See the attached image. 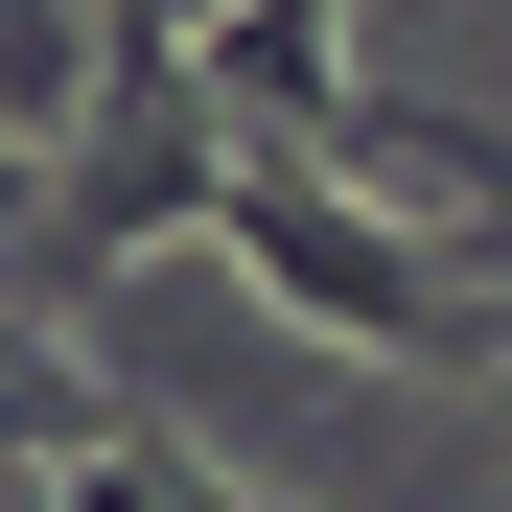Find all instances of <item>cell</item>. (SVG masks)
<instances>
[{
  "label": "cell",
  "mask_w": 512,
  "mask_h": 512,
  "mask_svg": "<svg viewBox=\"0 0 512 512\" xmlns=\"http://www.w3.org/2000/svg\"><path fill=\"white\" fill-rule=\"evenodd\" d=\"M70 24H94V94L117 70H187V0H70Z\"/></svg>",
  "instance_id": "5b68a950"
},
{
  "label": "cell",
  "mask_w": 512,
  "mask_h": 512,
  "mask_svg": "<svg viewBox=\"0 0 512 512\" xmlns=\"http://www.w3.org/2000/svg\"><path fill=\"white\" fill-rule=\"evenodd\" d=\"M0 512H47V489H24V466H0Z\"/></svg>",
  "instance_id": "8992f818"
},
{
  "label": "cell",
  "mask_w": 512,
  "mask_h": 512,
  "mask_svg": "<svg viewBox=\"0 0 512 512\" xmlns=\"http://www.w3.org/2000/svg\"><path fill=\"white\" fill-rule=\"evenodd\" d=\"M47 512H280V489H233V466H187L163 419H117L94 466H47Z\"/></svg>",
  "instance_id": "3957f363"
},
{
  "label": "cell",
  "mask_w": 512,
  "mask_h": 512,
  "mask_svg": "<svg viewBox=\"0 0 512 512\" xmlns=\"http://www.w3.org/2000/svg\"><path fill=\"white\" fill-rule=\"evenodd\" d=\"M187 24H210V0H187Z\"/></svg>",
  "instance_id": "52a82bcc"
},
{
  "label": "cell",
  "mask_w": 512,
  "mask_h": 512,
  "mask_svg": "<svg viewBox=\"0 0 512 512\" xmlns=\"http://www.w3.org/2000/svg\"><path fill=\"white\" fill-rule=\"evenodd\" d=\"M187 94L233 117V140H280V163H326V187H373V94H350V0H210L187 24Z\"/></svg>",
  "instance_id": "7a4b0ae2"
},
{
  "label": "cell",
  "mask_w": 512,
  "mask_h": 512,
  "mask_svg": "<svg viewBox=\"0 0 512 512\" xmlns=\"http://www.w3.org/2000/svg\"><path fill=\"white\" fill-rule=\"evenodd\" d=\"M210 256L303 326V350H350V373H512V280H443L373 187H326V163H280V140H233Z\"/></svg>",
  "instance_id": "6da1fadb"
},
{
  "label": "cell",
  "mask_w": 512,
  "mask_h": 512,
  "mask_svg": "<svg viewBox=\"0 0 512 512\" xmlns=\"http://www.w3.org/2000/svg\"><path fill=\"white\" fill-rule=\"evenodd\" d=\"M94 443H117V419H94V373H47V326L0 303V466L47 489V466H94Z\"/></svg>",
  "instance_id": "277c9868"
}]
</instances>
